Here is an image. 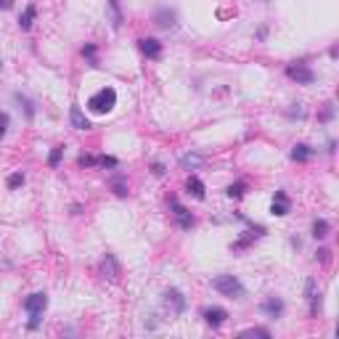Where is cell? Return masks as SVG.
<instances>
[{
    "mask_svg": "<svg viewBox=\"0 0 339 339\" xmlns=\"http://www.w3.org/2000/svg\"><path fill=\"white\" fill-rule=\"evenodd\" d=\"M286 77H289V80H294L297 85H310V82L315 80L313 69H310L307 64H289V67H286Z\"/></svg>",
    "mask_w": 339,
    "mask_h": 339,
    "instance_id": "cell-3",
    "label": "cell"
},
{
    "mask_svg": "<svg viewBox=\"0 0 339 339\" xmlns=\"http://www.w3.org/2000/svg\"><path fill=\"white\" fill-rule=\"evenodd\" d=\"M165 300L172 302V305H175V313H178V315L186 310V300H183V294L178 292V289H167V292H165Z\"/></svg>",
    "mask_w": 339,
    "mask_h": 339,
    "instance_id": "cell-13",
    "label": "cell"
},
{
    "mask_svg": "<svg viewBox=\"0 0 339 339\" xmlns=\"http://www.w3.org/2000/svg\"><path fill=\"white\" fill-rule=\"evenodd\" d=\"M21 183H24V175H21V172H13L11 178H8V188H19Z\"/></svg>",
    "mask_w": 339,
    "mask_h": 339,
    "instance_id": "cell-24",
    "label": "cell"
},
{
    "mask_svg": "<svg viewBox=\"0 0 339 339\" xmlns=\"http://www.w3.org/2000/svg\"><path fill=\"white\" fill-rule=\"evenodd\" d=\"M96 165H101V167H117L119 162L114 157H96Z\"/></svg>",
    "mask_w": 339,
    "mask_h": 339,
    "instance_id": "cell-23",
    "label": "cell"
},
{
    "mask_svg": "<svg viewBox=\"0 0 339 339\" xmlns=\"http://www.w3.org/2000/svg\"><path fill=\"white\" fill-rule=\"evenodd\" d=\"M212 289L215 292H220L223 297H231V300H238V297H244V284L236 278V275H228V273H223V275H215L212 278Z\"/></svg>",
    "mask_w": 339,
    "mask_h": 339,
    "instance_id": "cell-1",
    "label": "cell"
},
{
    "mask_svg": "<svg viewBox=\"0 0 339 339\" xmlns=\"http://www.w3.org/2000/svg\"><path fill=\"white\" fill-rule=\"evenodd\" d=\"M329 249H318V260H321V263H329Z\"/></svg>",
    "mask_w": 339,
    "mask_h": 339,
    "instance_id": "cell-30",
    "label": "cell"
},
{
    "mask_svg": "<svg viewBox=\"0 0 339 339\" xmlns=\"http://www.w3.org/2000/svg\"><path fill=\"white\" fill-rule=\"evenodd\" d=\"M34 13H37V8H34V5L30 3V5H27V8H24V13H21V16H19V27H21V30H30V27H32V21H34Z\"/></svg>",
    "mask_w": 339,
    "mask_h": 339,
    "instance_id": "cell-16",
    "label": "cell"
},
{
    "mask_svg": "<svg viewBox=\"0 0 339 339\" xmlns=\"http://www.w3.org/2000/svg\"><path fill=\"white\" fill-rule=\"evenodd\" d=\"M186 188H188V194H194V199H204V196H207V191H204V183L196 178V175H191V178H188Z\"/></svg>",
    "mask_w": 339,
    "mask_h": 339,
    "instance_id": "cell-14",
    "label": "cell"
},
{
    "mask_svg": "<svg viewBox=\"0 0 339 339\" xmlns=\"http://www.w3.org/2000/svg\"><path fill=\"white\" fill-rule=\"evenodd\" d=\"M111 188H114V194H117V196H127V186H125V183L119 180V178L111 183Z\"/></svg>",
    "mask_w": 339,
    "mask_h": 339,
    "instance_id": "cell-25",
    "label": "cell"
},
{
    "mask_svg": "<svg viewBox=\"0 0 339 339\" xmlns=\"http://www.w3.org/2000/svg\"><path fill=\"white\" fill-rule=\"evenodd\" d=\"M88 106H90L93 114H109V111L117 106V90L114 88H101L98 93L90 96Z\"/></svg>",
    "mask_w": 339,
    "mask_h": 339,
    "instance_id": "cell-2",
    "label": "cell"
},
{
    "mask_svg": "<svg viewBox=\"0 0 339 339\" xmlns=\"http://www.w3.org/2000/svg\"><path fill=\"white\" fill-rule=\"evenodd\" d=\"M69 119H72V127H77V130H90V119L82 114L80 106H72V111H69Z\"/></svg>",
    "mask_w": 339,
    "mask_h": 339,
    "instance_id": "cell-10",
    "label": "cell"
},
{
    "mask_svg": "<svg viewBox=\"0 0 339 339\" xmlns=\"http://www.w3.org/2000/svg\"><path fill=\"white\" fill-rule=\"evenodd\" d=\"M313 236H315V238L329 236V223H326V220H315V223H313Z\"/></svg>",
    "mask_w": 339,
    "mask_h": 339,
    "instance_id": "cell-18",
    "label": "cell"
},
{
    "mask_svg": "<svg viewBox=\"0 0 339 339\" xmlns=\"http://www.w3.org/2000/svg\"><path fill=\"white\" fill-rule=\"evenodd\" d=\"M82 56H88L90 64L96 67V45H85V48H82Z\"/></svg>",
    "mask_w": 339,
    "mask_h": 339,
    "instance_id": "cell-26",
    "label": "cell"
},
{
    "mask_svg": "<svg viewBox=\"0 0 339 339\" xmlns=\"http://www.w3.org/2000/svg\"><path fill=\"white\" fill-rule=\"evenodd\" d=\"M11 5H13V0H0V8H3V11H8Z\"/></svg>",
    "mask_w": 339,
    "mask_h": 339,
    "instance_id": "cell-31",
    "label": "cell"
},
{
    "mask_svg": "<svg viewBox=\"0 0 339 339\" xmlns=\"http://www.w3.org/2000/svg\"><path fill=\"white\" fill-rule=\"evenodd\" d=\"M244 188H246V183H233V186H228L225 194H228L231 199H241V196H244Z\"/></svg>",
    "mask_w": 339,
    "mask_h": 339,
    "instance_id": "cell-19",
    "label": "cell"
},
{
    "mask_svg": "<svg viewBox=\"0 0 339 339\" xmlns=\"http://www.w3.org/2000/svg\"><path fill=\"white\" fill-rule=\"evenodd\" d=\"M154 175H165V167H162L159 162H157V165H154Z\"/></svg>",
    "mask_w": 339,
    "mask_h": 339,
    "instance_id": "cell-32",
    "label": "cell"
},
{
    "mask_svg": "<svg viewBox=\"0 0 339 339\" xmlns=\"http://www.w3.org/2000/svg\"><path fill=\"white\" fill-rule=\"evenodd\" d=\"M77 165H80V167H90V165H96V159L93 157H80V159H77Z\"/></svg>",
    "mask_w": 339,
    "mask_h": 339,
    "instance_id": "cell-29",
    "label": "cell"
},
{
    "mask_svg": "<svg viewBox=\"0 0 339 339\" xmlns=\"http://www.w3.org/2000/svg\"><path fill=\"white\" fill-rule=\"evenodd\" d=\"M310 157H313V148L305 146V143H297V146L292 148V159H294V162H307Z\"/></svg>",
    "mask_w": 339,
    "mask_h": 339,
    "instance_id": "cell-15",
    "label": "cell"
},
{
    "mask_svg": "<svg viewBox=\"0 0 339 339\" xmlns=\"http://www.w3.org/2000/svg\"><path fill=\"white\" fill-rule=\"evenodd\" d=\"M180 165L183 167H199L202 157H196V154H186V157H180Z\"/></svg>",
    "mask_w": 339,
    "mask_h": 339,
    "instance_id": "cell-20",
    "label": "cell"
},
{
    "mask_svg": "<svg viewBox=\"0 0 339 339\" xmlns=\"http://www.w3.org/2000/svg\"><path fill=\"white\" fill-rule=\"evenodd\" d=\"M172 19H175L172 11H159V13H157V24H159V27H172V24H175Z\"/></svg>",
    "mask_w": 339,
    "mask_h": 339,
    "instance_id": "cell-17",
    "label": "cell"
},
{
    "mask_svg": "<svg viewBox=\"0 0 339 339\" xmlns=\"http://www.w3.org/2000/svg\"><path fill=\"white\" fill-rule=\"evenodd\" d=\"M61 154H64V146H56L53 151H51V159H48V165H51V167H59V162H61Z\"/></svg>",
    "mask_w": 339,
    "mask_h": 339,
    "instance_id": "cell-21",
    "label": "cell"
},
{
    "mask_svg": "<svg viewBox=\"0 0 339 339\" xmlns=\"http://www.w3.org/2000/svg\"><path fill=\"white\" fill-rule=\"evenodd\" d=\"M170 207H172V215L178 217V225H180V228H191V225H194V217L188 215V209L180 207L178 199H170Z\"/></svg>",
    "mask_w": 339,
    "mask_h": 339,
    "instance_id": "cell-8",
    "label": "cell"
},
{
    "mask_svg": "<svg viewBox=\"0 0 339 339\" xmlns=\"http://www.w3.org/2000/svg\"><path fill=\"white\" fill-rule=\"evenodd\" d=\"M16 101H19V103H24V111H27V117L32 119V117H34V106H32L30 101H27V98L21 96V93H16Z\"/></svg>",
    "mask_w": 339,
    "mask_h": 339,
    "instance_id": "cell-22",
    "label": "cell"
},
{
    "mask_svg": "<svg viewBox=\"0 0 339 339\" xmlns=\"http://www.w3.org/2000/svg\"><path fill=\"white\" fill-rule=\"evenodd\" d=\"M263 313H268L271 318H278L281 313H284V302H281L278 297H268V300L263 302Z\"/></svg>",
    "mask_w": 339,
    "mask_h": 339,
    "instance_id": "cell-11",
    "label": "cell"
},
{
    "mask_svg": "<svg viewBox=\"0 0 339 339\" xmlns=\"http://www.w3.org/2000/svg\"><path fill=\"white\" fill-rule=\"evenodd\" d=\"M5 130H8V114H3V111H0V138L5 136Z\"/></svg>",
    "mask_w": 339,
    "mask_h": 339,
    "instance_id": "cell-28",
    "label": "cell"
},
{
    "mask_svg": "<svg viewBox=\"0 0 339 339\" xmlns=\"http://www.w3.org/2000/svg\"><path fill=\"white\" fill-rule=\"evenodd\" d=\"M101 273H103V278H109V281H117L119 278V265H117L114 254H106V257H103Z\"/></svg>",
    "mask_w": 339,
    "mask_h": 339,
    "instance_id": "cell-7",
    "label": "cell"
},
{
    "mask_svg": "<svg viewBox=\"0 0 339 339\" xmlns=\"http://www.w3.org/2000/svg\"><path fill=\"white\" fill-rule=\"evenodd\" d=\"M244 337H271V334H268L265 329H246Z\"/></svg>",
    "mask_w": 339,
    "mask_h": 339,
    "instance_id": "cell-27",
    "label": "cell"
},
{
    "mask_svg": "<svg viewBox=\"0 0 339 339\" xmlns=\"http://www.w3.org/2000/svg\"><path fill=\"white\" fill-rule=\"evenodd\" d=\"M138 45H140V51H143V56H148V59H162V42L159 40H154V37H143V40H138Z\"/></svg>",
    "mask_w": 339,
    "mask_h": 339,
    "instance_id": "cell-6",
    "label": "cell"
},
{
    "mask_svg": "<svg viewBox=\"0 0 339 339\" xmlns=\"http://www.w3.org/2000/svg\"><path fill=\"white\" fill-rule=\"evenodd\" d=\"M289 209H292V202H289L286 191H275L273 204H271V212H273L275 217H284V215H289Z\"/></svg>",
    "mask_w": 339,
    "mask_h": 339,
    "instance_id": "cell-5",
    "label": "cell"
},
{
    "mask_svg": "<svg viewBox=\"0 0 339 339\" xmlns=\"http://www.w3.org/2000/svg\"><path fill=\"white\" fill-rule=\"evenodd\" d=\"M305 292H307V300H310V313H318V302H321V292H318V286H315V281L310 278L307 281V286H305Z\"/></svg>",
    "mask_w": 339,
    "mask_h": 339,
    "instance_id": "cell-12",
    "label": "cell"
},
{
    "mask_svg": "<svg viewBox=\"0 0 339 339\" xmlns=\"http://www.w3.org/2000/svg\"><path fill=\"white\" fill-rule=\"evenodd\" d=\"M48 307V297H45V292H34V294H30L24 300V310L30 315H34V313H40L42 315V310Z\"/></svg>",
    "mask_w": 339,
    "mask_h": 339,
    "instance_id": "cell-4",
    "label": "cell"
},
{
    "mask_svg": "<svg viewBox=\"0 0 339 339\" xmlns=\"http://www.w3.org/2000/svg\"><path fill=\"white\" fill-rule=\"evenodd\" d=\"M204 318H207V323L209 326H223L225 323V318H228V313H225L223 307H209V310H204Z\"/></svg>",
    "mask_w": 339,
    "mask_h": 339,
    "instance_id": "cell-9",
    "label": "cell"
}]
</instances>
